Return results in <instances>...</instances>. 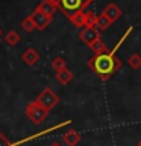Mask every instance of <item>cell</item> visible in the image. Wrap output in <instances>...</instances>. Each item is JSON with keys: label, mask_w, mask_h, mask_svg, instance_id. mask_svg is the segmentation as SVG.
<instances>
[{"label": "cell", "mask_w": 141, "mask_h": 146, "mask_svg": "<svg viewBox=\"0 0 141 146\" xmlns=\"http://www.w3.org/2000/svg\"><path fill=\"white\" fill-rule=\"evenodd\" d=\"M132 31H134V27L130 26L129 29L125 32V35L120 38V41L115 44V47L112 50H108V52H105V53H96L88 61V67L102 81H108L109 78L121 67V59L117 56V50L121 47V44L126 41V38L132 34Z\"/></svg>", "instance_id": "obj_1"}, {"label": "cell", "mask_w": 141, "mask_h": 146, "mask_svg": "<svg viewBox=\"0 0 141 146\" xmlns=\"http://www.w3.org/2000/svg\"><path fill=\"white\" fill-rule=\"evenodd\" d=\"M47 113H49V110L44 108L43 105H40L36 100L27 104V107H26V116L34 123H41L45 117H47Z\"/></svg>", "instance_id": "obj_2"}, {"label": "cell", "mask_w": 141, "mask_h": 146, "mask_svg": "<svg viewBox=\"0 0 141 146\" xmlns=\"http://www.w3.org/2000/svg\"><path fill=\"white\" fill-rule=\"evenodd\" d=\"M35 100H36L40 105H43L44 108H47L49 111H50V110H52L55 105L59 102V96L55 93L52 88H49V87H47V88H44L38 96H36Z\"/></svg>", "instance_id": "obj_3"}, {"label": "cell", "mask_w": 141, "mask_h": 146, "mask_svg": "<svg viewBox=\"0 0 141 146\" xmlns=\"http://www.w3.org/2000/svg\"><path fill=\"white\" fill-rule=\"evenodd\" d=\"M79 38L82 40V43H85L86 46H91L96 40L100 38V31L96 26H85L84 29L79 32Z\"/></svg>", "instance_id": "obj_4"}, {"label": "cell", "mask_w": 141, "mask_h": 146, "mask_svg": "<svg viewBox=\"0 0 141 146\" xmlns=\"http://www.w3.org/2000/svg\"><path fill=\"white\" fill-rule=\"evenodd\" d=\"M59 9L67 17H71L77 11H84V3H82V0H61Z\"/></svg>", "instance_id": "obj_5"}, {"label": "cell", "mask_w": 141, "mask_h": 146, "mask_svg": "<svg viewBox=\"0 0 141 146\" xmlns=\"http://www.w3.org/2000/svg\"><path fill=\"white\" fill-rule=\"evenodd\" d=\"M30 15H32V18H34L35 26H36V29H38V31H44L45 27L52 23V20H53V17L45 15V14H43L41 11H38V9H35L34 14H30Z\"/></svg>", "instance_id": "obj_6"}, {"label": "cell", "mask_w": 141, "mask_h": 146, "mask_svg": "<svg viewBox=\"0 0 141 146\" xmlns=\"http://www.w3.org/2000/svg\"><path fill=\"white\" fill-rule=\"evenodd\" d=\"M102 14H105V15H106L109 20L114 23V21H117L118 18L121 17V9L118 8L115 3H109L108 6L103 9V12H102Z\"/></svg>", "instance_id": "obj_7"}, {"label": "cell", "mask_w": 141, "mask_h": 146, "mask_svg": "<svg viewBox=\"0 0 141 146\" xmlns=\"http://www.w3.org/2000/svg\"><path fill=\"white\" fill-rule=\"evenodd\" d=\"M62 141L67 146H76L80 141V134L77 131H74V129H70V131H67L65 134L62 135Z\"/></svg>", "instance_id": "obj_8"}, {"label": "cell", "mask_w": 141, "mask_h": 146, "mask_svg": "<svg viewBox=\"0 0 141 146\" xmlns=\"http://www.w3.org/2000/svg\"><path fill=\"white\" fill-rule=\"evenodd\" d=\"M23 61H24V64H27V66H35V64L40 61V53L32 47L27 49L26 52L23 53Z\"/></svg>", "instance_id": "obj_9"}, {"label": "cell", "mask_w": 141, "mask_h": 146, "mask_svg": "<svg viewBox=\"0 0 141 146\" xmlns=\"http://www.w3.org/2000/svg\"><path fill=\"white\" fill-rule=\"evenodd\" d=\"M36 9H38V11H41L43 14H45V15L53 17V14L56 12L58 6H56V5H53L52 2H49V0H43V2H41L38 6H36Z\"/></svg>", "instance_id": "obj_10"}, {"label": "cell", "mask_w": 141, "mask_h": 146, "mask_svg": "<svg viewBox=\"0 0 141 146\" xmlns=\"http://www.w3.org/2000/svg\"><path fill=\"white\" fill-rule=\"evenodd\" d=\"M112 25V21L109 20V18L105 15V14H100V15H97V20H96V27L100 31V32H105L109 29V26Z\"/></svg>", "instance_id": "obj_11"}, {"label": "cell", "mask_w": 141, "mask_h": 146, "mask_svg": "<svg viewBox=\"0 0 141 146\" xmlns=\"http://www.w3.org/2000/svg\"><path fill=\"white\" fill-rule=\"evenodd\" d=\"M56 79H58L59 84H62V85L70 84V81L73 79V72L68 70V68H64V70H61V72H56Z\"/></svg>", "instance_id": "obj_12"}, {"label": "cell", "mask_w": 141, "mask_h": 146, "mask_svg": "<svg viewBox=\"0 0 141 146\" xmlns=\"http://www.w3.org/2000/svg\"><path fill=\"white\" fill-rule=\"evenodd\" d=\"M68 18H70V21L73 23V26L85 27V12L84 11H77V12H74L71 17H68Z\"/></svg>", "instance_id": "obj_13"}, {"label": "cell", "mask_w": 141, "mask_h": 146, "mask_svg": "<svg viewBox=\"0 0 141 146\" xmlns=\"http://www.w3.org/2000/svg\"><path fill=\"white\" fill-rule=\"evenodd\" d=\"M5 41H6L8 46H15L20 43V35L15 31H9L6 35H5Z\"/></svg>", "instance_id": "obj_14"}, {"label": "cell", "mask_w": 141, "mask_h": 146, "mask_svg": "<svg viewBox=\"0 0 141 146\" xmlns=\"http://www.w3.org/2000/svg\"><path fill=\"white\" fill-rule=\"evenodd\" d=\"M90 47H91V50H93L94 53H105V52H108L106 44H105V43H103V41L100 40V38H99V40H96L94 43L90 46Z\"/></svg>", "instance_id": "obj_15"}, {"label": "cell", "mask_w": 141, "mask_h": 146, "mask_svg": "<svg viewBox=\"0 0 141 146\" xmlns=\"http://www.w3.org/2000/svg\"><path fill=\"white\" fill-rule=\"evenodd\" d=\"M52 68L55 72H61L64 70V68H67V62H65V59L61 58V56H56L52 61Z\"/></svg>", "instance_id": "obj_16"}, {"label": "cell", "mask_w": 141, "mask_h": 146, "mask_svg": "<svg viewBox=\"0 0 141 146\" xmlns=\"http://www.w3.org/2000/svg\"><path fill=\"white\" fill-rule=\"evenodd\" d=\"M127 64H129L134 70H140V68H141V56H140L138 53L130 55L129 59H127Z\"/></svg>", "instance_id": "obj_17"}, {"label": "cell", "mask_w": 141, "mask_h": 146, "mask_svg": "<svg viewBox=\"0 0 141 146\" xmlns=\"http://www.w3.org/2000/svg\"><path fill=\"white\" fill-rule=\"evenodd\" d=\"M21 27H23V29H24L26 32H32L34 29H36V26H35V21H34V18H32V15L26 17L24 20L21 21Z\"/></svg>", "instance_id": "obj_18"}, {"label": "cell", "mask_w": 141, "mask_h": 146, "mask_svg": "<svg viewBox=\"0 0 141 146\" xmlns=\"http://www.w3.org/2000/svg\"><path fill=\"white\" fill-rule=\"evenodd\" d=\"M96 20H97V15H96L93 11L85 12V26H94Z\"/></svg>", "instance_id": "obj_19"}, {"label": "cell", "mask_w": 141, "mask_h": 146, "mask_svg": "<svg viewBox=\"0 0 141 146\" xmlns=\"http://www.w3.org/2000/svg\"><path fill=\"white\" fill-rule=\"evenodd\" d=\"M0 146H18V145H14L12 141H9L6 137H5L2 132H0Z\"/></svg>", "instance_id": "obj_20"}, {"label": "cell", "mask_w": 141, "mask_h": 146, "mask_svg": "<svg viewBox=\"0 0 141 146\" xmlns=\"http://www.w3.org/2000/svg\"><path fill=\"white\" fill-rule=\"evenodd\" d=\"M93 2H94V0H82V3H84V9L88 8V5H91Z\"/></svg>", "instance_id": "obj_21"}, {"label": "cell", "mask_w": 141, "mask_h": 146, "mask_svg": "<svg viewBox=\"0 0 141 146\" xmlns=\"http://www.w3.org/2000/svg\"><path fill=\"white\" fill-rule=\"evenodd\" d=\"M49 2H52L53 5H56L58 8H59V5H61V0H49Z\"/></svg>", "instance_id": "obj_22"}, {"label": "cell", "mask_w": 141, "mask_h": 146, "mask_svg": "<svg viewBox=\"0 0 141 146\" xmlns=\"http://www.w3.org/2000/svg\"><path fill=\"white\" fill-rule=\"evenodd\" d=\"M50 146H61V145H59V143H56V141H55V143H52Z\"/></svg>", "instance_id": "obj_23"}, {"label": "cell", "mask_w": 141, "mask_h": 146, "mask_svg": "<svg viewBox=\"0 0 141 146\" xmlns=\"http://www.w3.org/2000/svg\"><path fill=\"white\" fill-rule=\"evenodd\" d=\"M0 40H2V31H0Z\"/></svg>", "instance_id": "obj_24"}, {"label": "cell", "mask_w": 141, "mask_h": 146, "mask_svg": "<svg viewBox=\"0 0 141 146\" xmlns=\"http://www.w3.org/2000/svg\"><path fill=\"white\" fill-rule=\"evenodd\" d=\"M138 146H141V140H140V141H138Z\"/></svg>", "instance_id": "obj_25"}]
</instances>
